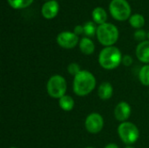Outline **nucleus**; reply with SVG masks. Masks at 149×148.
<instances>
[{"mask_svg":"<svg viewBox=\"0 0 149 148\" xmlns=\"http://www.w3.org/2000/svg\"><path fill=\"white\" fill-rule=\"evenodd\" d=\"M96 85L94 76L88 71H80L73 80V91L79 96H86L92 92Z\"/></svg>","mask_w":149,"mask_h":148,"instance_id":"1","label":"nucleus"},{"mask_svg":"<svg viewBox=\"0 0 149 148\" xmlns=\"http://www.w3.org/2000/svg\"><path fill=\"white\" fill-rule=\"evenodd\" d=\"M100 65L107 70H112L118 67L122 62V55L120 51L114 46L104 48L99 56Z\"/></svg>","mask_w":149,"mask_h":148,"instance_id":"2","label":"nucleus"},{"mask_svg":"<svg viewBox=\"0 0 149 148\" xmlns=\"http://www.w3.org/2000/svg\"><path fill=\"white\" fill-rule=\"evenodd\" d=\"M96 34L100 43L107 47L114 44L119 38V31L117 27L110 23H105L99 25Z\"/></svg>","mask_w":149,"mask_h":148,"instance_id":"3","label":"nucleus"},{"mask_svg":"<svg viewBox=\"0 0 149 148\" xmlns=\"http://www.w3.org/2000/svg\"><path fill=\"white\" fill-rule=\"evenodd\" d=\"M47 92L54 99H60L65 96L67 85L65 79L60 75H53L47 82Z\"/></svg>","mask_w":149,"mask_h":148,"instance_id":"4","label":"nucleus"},{"mask_svg":"<svg viewBox=\"0 0 149 148\" xmlns=\"http://www.w3.org/2000/svg\"><path fill=\"white\" fill-rule=\"evenodd\" d=\"M118 133L121 140L127 145L135 143L140 137L139 129L131 122L121 123L118 128Z\"/></svg>","mask_w":149,"mask_h":148,"instance_id":"5","label":"nucleus"},{"mask_svg":"<svg viewBox=\"0 0 149 148\" xmlns=\"http://www.w3.org/2000/svg\"><path fill=\"white\" fill-rule=\"evenodd\" d=\"M111 15L119 21H125L130 17L131 7L126 0H112L109 5Z\"/></svg>","mask_w":149,"mask_h":148,"instance_id":"6","label":"nucleus"},{"mask_svg":"<svg viewBox=\"0 0 149 148\" xmlns=\"http://www.w3.org/2000/svg\"><path fill=\"white\" fill-rule=\"evenodd\" d=\"M85 126L86 130L93 134H96L98 133H100L104 126V120L103 118L100 114L93 113H91L90 115L87 116L86 122H85Z\"/></svg>","mask_w":149,"mask_h":148,"instance_id":"7","label":"nucleus"},{"mask_svg":"<svg viewBox=\"0 0 149 148\" xmlns=\"http://www.w3.org/2000/svg\"><path fill=\"white\" fill-rule=\"evenodd\" d=\"M57 42L63 48L72 49L77 45L79 42V38H78V35H76L74 32L63 31L58 35Z\"/></svg>","mask_w":149,"mask_h":148,"instance_id":"8","label":"nucleus"},{"mask_svg":"<svg viewBox=\"0 0 149 148\" xmlns=\"http://www.w3.org/2000/svg\"><path fill=\"white\" fill-rule=\"evenodd\" d=\"M58 10V3L55 0H51L43 4L41 12L44 17H45L46 19H52L57 16Z\"/></svg>","mask_w":149,"mask_h":148,"instance_id":"9","label":"nucleus"},{"mask_svg":"<svg viewBox=\"0 0 149 148\" xmlns=\"http://www.w3.org/2000/svg\"><path fill=\"white\" fill-rule=\"evenodd\" d=\"M114 115L117 120L126 122L131 115V106L127 102H120L114 110Z\"/></svg>","mask_w":149,"mask_h":148,"instance_id":"10","label":"nucleus"},{"mask_svg":"<svg viewBox=\"0 0 149 148\" xmlns=\"http://www.w3.org/2000/svg\"><path fill=\"white\" fill-rule=\"evenodd\" d=\"M136 56L141 62L149 63V41H143L138 44Z\"/></svg>","mask_w":149,"mask_h":148,"instance_id":"11","label":"nucleus"},{"mask_svg":"<svg viewBox=\"0 0 149 148\" xmlns=\"http://www.w3.org/2000/svg\"><path fill=\"white\" fill-rule=\"evenodd\" d=\"M113 92V89L112 85L109 82H104L102 83L100 87H99V91H98V94L99 97L103 99V100H107L109 99Z\"/></svg>","mask_w":149,"mask_h":148,"instance_id":"12","label":"nucleus"},{"mask_svg":"<svg viewBox=\"0 0 149 148\" xmlns=\"http://www.w3.org/2000/svg\"><path fill=\"white\" fill-rule=\"evenodd\" d=\"M79 48H80V51L84 54L90 55V54L93 53L94 49H95V46H94L93 42L90 38H83L80 40V42H79Z\"/></svg>","mask_w":149,"mask_h":148,"instance_id":"13","label":"nucleus"},{"mask_svg":"<svg viewBox=\"0 0 149 148\" xmlns=\"http://www.w3.org/2000/svg\"><path fill=\"white\" fill-rule=\"evenodd\" d=\"M92 16H93L94 22L99 24L100 25L105 24L106 20L107 18V15L106 10L101 7H96L92 12Z\"/></svg>","mask_w":149,"mask_h":148,"instance_id":"14","label":"nucleus"},{"mask_svg":"<svg viewBox=\"0 0 149 148\" xmlns=\"http://www.w3.org/2000/svg\"><path fill=\"white\" fill-rule=\"evenodd\" d=\"M59 106L61 109H63L64 111H71L72 110L73 106H74V100L71 96L68 95H65L62 98L59 99Z\"/></svg>","mask_w":149,"mask_h":148,"instance_id":"15","label":"nucleus"},{"mask_svg":"<svg viewBox=\"0 0 149 148\" xmlns=\"http://www.w3.org/2000/svg\"><path fill=\"white\" fill-rule=\"evenodd\" d=\"M129 23H130L132 27L136 28V29H140L145 24V18L141 14H134V15L130 17Z\"/></svg>","mask_w":149,"mask_h":148,"instance_id":"16","label":"nucleus"},{"mask_svg":"<svg viewBox=\"0 0 149 148\" xmlns=\"http://www.w3.org/2000/svg\"><path fill=\"white\" fill-rule=\"evenodd\" d=\"M33 0H8L9 4L14 9H24L32 3Z\"/></svg>","mask_w":149,"mask_h":148,"instance_id":"17","label":"nucleus"},{"mask_svg":"<svg viewBox=\"0 0 149 148\" xmlns=\"http://www.w3.org/2000/svg\"><path fill=\"white\" fill-rule=\"evenodd\" d=\"M139 77L142 85L146 86H149V65H144L141 69Z\"/></svg>","mask_w":149,"mask_h":148,"instance_id":"18","label":"nucleus"},{"mask_svg":"<svg viewBox=\"0 0 149 148\" xmlns=\"http://www.w3.org/2000/svg\"><path fill=\"white\" fill-rule=\"evenodd\" d=\"M96 32H97V29L95 27L94 23L89 21V22H86L84 24V33L86 36H88V37H93Z\"/></svg>","mask_w":149,"mask_h":148,"instance_id":"19","label":"nucleus"},{"mask_svg":"<svg viewBox=\"0 0 149 148\" xmlns=\"http://www.w3.org/2000/svg\"><path fill=\"white\" fill-rule=\"evenodd\" d=\"M67 70H68V72L72 75H74L76 76L81 70H80V67L78 64L76 63H72L68 65L67 67Z\"/></svg>","mask_w":149,"mask_h":148,"instance_id":"20","label":"nucleus"},{"mask_svg":"<svg viewBox=\"0 0 149 148\" xmlns=\"http://www.w3.org/2000/svg\"><path fill=\"white\" fill-rule=\"evenodd\" d=\"M146 37H147V33H146V31L144 30L140 29V30H138V31H136L134 32V38L138 41H142V42L145 41L144 39L146 38Z\"/></svg>","mask_w":149,"mask_h":148,"instance_id":"21","label":"nucleus"},{"mask_svg":"<svg viewBox=\"0 0 149 148\" xmlns=\"http://www.w3.org/2000/svg\"><path fill=\"white\" fill-rule=\"evenodd\" d=\"M122 63L126 65V66H129L132 65L133 63V58H131V56L129 55H126L122 58Z\"/></svg>","mask_w":149,"mask_h":148,"instance_id":"22","label":"nucleus"},{"mask_svg":"<svg viewBox=\"0 0 149 148\" xmlns=\"http://www.w3.org/2000/svg\"><path fill=\"white\" fill-rule=\"evenodd\" d=\"M84 32V26L82 25H77L74 28V33L76 35H80Z\"/></svg>","mask_w":149,"mask_h":148,"instance_id":"23","label":"nucleus"},{"mask_svg":"<svg viewBox=\"0 0 149 148\" xmlns=\"http://www.w3.org/2000/svg\"><path fill=\"white\" fill-rule=\"evenodd\" d=\"M105 148H119L118 147V146L116 145V144H113V143H112V144H108L107 147Z\"/></svg>","mask_w":149,"mask_h":148,"instance_id":"24","label":"nucleus"},{"mask_svg":"<svg viewBox=\"0 0 149 148\" xmlns=\"http://www.w3.org/2000/svg\"><path fill=\"white\" fill-rule=\"evenodd\" d=\"M126 148H134V147H130V146H129V147H127Z\"/></svg>","mask_w":149,"mask_h":148,"instance_id":"25","label":"nucleus"},{"mask_svg":"<svg viewBox=\"0 0 149 148\" xmlns=\"http://www.w3.org/2000/svg\"><path fill=\"white\" fill-rule=\"evenodd\" d=\"M86 148H93V147H86Z\"/></svg>","mask_w":149,"mask_h":148,"instance_id":"26","label":"nucleus"},{"mask_svg":"<svg viewBox=\"0 0 149 148\" xmlns=\"http://www.w3.org/2000/svg\"><path fill=\"white\" fill-rule=\"evenodd\" d=\"M148 38H149V31H148Z\"/></svg>","mask_w":149,"mask_h":148,"instance_id":"27","label":"nucleus"},{"mask_svg":"<svg viewBox=\"0 0 149 148\" xmlns=\"http://www.w3.org/2000/svg\"><path fill=\"white\" fill-rule=\"evenodd\" d=\"M10 148H17V147H10Z\"/></svg>","mask_w":149,"mask_h":148,"instance_id":"28","label":"nucleus"}]
</instances>
